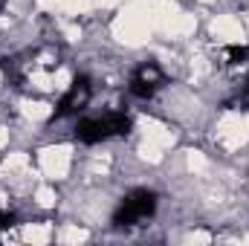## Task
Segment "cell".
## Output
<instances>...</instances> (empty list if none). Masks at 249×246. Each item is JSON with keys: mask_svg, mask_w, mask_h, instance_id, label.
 I'll return each mask as SVG.
<instances>
[{"mask_svg": "<svg viewBox=\"0 0 249 246\" xmlns=\"http://www.w3.org/2000/svg\"><path fill=\"white\" fill-rule=\"evenodd\" d=\"M90 99H93V84H90L87 75H78L70 84V90L61 96L55 116H78V113H84L87 105H90Z\"/></svg>", "mask_w": 249, "mask_h": 246, "instance_id": "277c9868", "label": "cell"}, {"mask_svg": "<svg viewBox=\"0 0 249 246\" xmlns=\"http://www.w3.org/2000/svg\"><path fill=\"white\" fill-rule=\"evenodd\" d=\"M157 203H160L157 200V191H151V188H130L122 200H119L116 211H113V223L119 229L139 226V223H145V220L154 217Z\"/></svg>", "mask_w": 249, "mask_h": 246, "instance_id": "7a4b0ae2", "label": "cell"}, {"mask_svg": "<svg viewBox=\"0 0 249 246\" xmlns=\"http://www.w3.org/2000/svg\"><path fill=\"white\" fill-rule=\"evenodd\" d=\"M162 84H165L162 70H160L154 61H145V64H139V67L130 72L127 90H130V96H136V99L148 102V99H154V96H157V90H160Z\"/></svg>", "mask_w": 249, "mask_h": 246, "instance_id": "3957f363", "label": "cell"}, {"mask_svg": "<svg viewBox=\"0 0 249 246\" xmlns=\"http://www.w3.org/2000/svg\"><path fill=\"white\" fill-rule=\"evenodd\" d=\"M130 116L124 110H107L102 116H81L75 122V139L84 145H96V142H107L113 136H124L130 130Z\"/></svg>", "mask_w": 249, "mask_h": 246, "instance_id": "6da1fadb", "label": "cell"}, {"mask_svg": "<svg viewBox=\"0 0 249 246\" xmlns=\"http://www.w3.org/2000/svg\"><path fill=\"white\" fill-rule=\"evenodd\" d=\"M241 105L249 107V72H247V78H244V87H241Z\"/></svg>", "mask_w": 249, "mask_h": 246, "instance_id": "5b68a950", "label": "cell"}, {"mask_svg": "<svg viewBox=\"0 0 249 246\" xmlns=\"http://www.w3.org/2000/svg\"><path fill=\"white\" fill-rule=\"evenodd\" d=\"M9 223H12V214H6V211H0V238H3V232L9 229Z\"/></svg>", "mask_w": 249, "mask_h": 246, "instance_id": "8992f818", "label": "cell"}]
</instances>
